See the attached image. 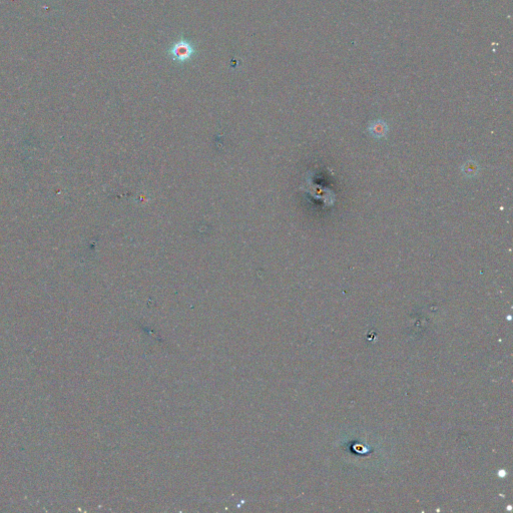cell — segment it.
I'll list each match as a JSON object with an SVG mask.
<instances>
[{
    "label": "cell",
    "instance_id": "3",
    "mask_svg": "<svg viewBox=\"0 0 513 513\" xmlns=\"http://www.w3.org/2000/svg\"><path fill=\"white\" fill-rule=\"evenodd\" d=\"M461 172L467 178L476 177L479 174V165L474 161H468L461 166Z\"/></svg>",
    "mask_w": 513,
    "mask_h": 513
},
{
    "label": "cell",
    "instance_id": "1",
    "mask_svg": "<svg viewBox=\"0 0 513 513\" xmlns=\"http://www.w3.org/2000/svg\"><path fill=\"white\" fill-rule=\"evenodd\" d=\"M168 55L177 63H186L198 54L194 44L186 38H181L168 48Z\"/></svg>",
    "mask_w": 513,
    "mask_h": 513
},
{
    "label": "cell",
    "instance_id": "2",
    "mask_svg": "<svg viewBox=\"0 0 513 513\" xmlns=\"http://www.w3.org/2000/svg\"><path fill=\"white\" fill-rule=\"evenodd\" d=\"M368 132L369 135L374 138H382L387 135L389 132V127L385 120L376 119L370 123L368 127Z\"/></svg>",
    "mask_w": 513,
    "mask_h": 513
}]
</instances>
